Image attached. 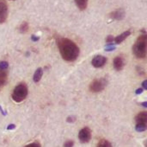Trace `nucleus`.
<instances>
[{"label": "nucleus", "mask_w": 147, "mask_h": 147, "mask_svg": "<svg viewBox=\"0 0 147 147\" xmlns=\"http://www.w3.org/2000/svg\"><path fill=\"white\" fill-rule=\"evenodd\" d=\"M5 83H6V81H4V80H1V79H0V90L3 88V86L5 85Z\"/></svg>", "instance_id": "b1692460"}, {"label": "nucleus", "mask_w": 147, "mask_h": 147, "mask_svg": "<svg viewBox=\"0 0 147 147\" xmlns=\"http://www.w3.org/2000/svg\"><path fill=\"white\" fill-rule=\"evenodd\" d=\"M130 35H131V31H130V30H127V31L123 32L122 34H121L120 36H116V37L115 38V43L119 44V43L122 42H123L125 39H127Z\"/></svg>", "instance_id": "9d476101"}, {"label": "nucleus", "mask_w": 147, "mask_h": 147, "mask_svg": "<svg viewBox=\"0 0 147 147\" xmlns=\"http://www.w3.org/2000/svg\"><path fill=\"white\" fill-rule=\"evenodd\" d=\"M110 17L115 20H121L125 17V11L123 9H117L109 14Z\"/></svg>", "instance_id": "6e6552de"}, {"label": "nucleus", "mask_w": 147, "mask_h": 147, "mask_svg": "<svg viewBox=\"0 0 147 147\" xmlns=\"http://www.w3.org/2000/svg\"><path fill=\"white\" fill-rule=\"evenodd\" d=\"M114 68L117 70V71H121L122 70V68H124V61L121 57L117 56L115 58L114 60Z\"/></svg>", "instance_id": "1a4fd4ad"}, {"label": "nucleus", "mask_w": 147, "mask_h": 147, "mask_svg": "<svg viewBox=\"0 0 147 147\" xmlns=\"http://www.w3.org/2000/svg\"><path fill=\"white\" fill-rule=\"evenodd\" d=\"M19 30L21 33H26L28 30V23L27 22L22 23V24L19 27Z\"/></svg>", "instance_id": "4468645a"}, {"label": "nucleus", "mask_w": 147, "mask_h": 147, "mask_svg": "<svg viewBox=\"0 0 147 147\" xmlns=\"http://www.w3.org/2000/svg\"><path fill=\"white\" fill-rule=\"evenodd\" d=\"M27 96H28V88L24 83H21L17 85L14 88V91L11 95L12 100L16 103L22 102L26 99Z\"/></svg>", "instance_id": "7ed1b4c3"}, {"label": "nucleus", "mask_w": 147, "mask_h": 147, "mask_svg": "<svg viewBox=\"0 0 147 147\" xmlns=\"http://www.w3.org/2000/svg\"><path fill=\"white\" fill-rule=\"evenodd\" d=\"M8 17V5L5 0H0V23L6 22Z\"/></svg>", "instance_id": "39448f33"}, {"label": "nucleus", "mask_w": 147, "mask_h": 147, "mask_svg": "<svg viewBox=\"0 0 147 147\" xmlns=\"http://www.w3.org/2000/svg\"><path fill=\"white\" fill-rule=\"evenodd\" d=\"M60 55L65 61L73 62L79 55V48L68 38H59L57 41Z\"/></svg>", "instance_id": "f257e3e1"}, {"label": "nucleus", "mask_w": 147, "mask_h": 147, "mask_svg": "<svg viewBox=\"0 0 147 147\" xmlns=\"http://www.w3.org/2000/svg\"><path fill=\"white\" fill-rule=\"evenodd\" d=\"M146 34L144 32L139 36L133 46V53L137 58H145L146 55Z\"/></svg>", "instance_id": "f03ea898"}, {"label": "nucleus", "mask_w": 147, "mask_h": 147, "mask_svg": "<svg viewBox=\"0 0 147 147\" xmlns=\"http://www.w3.org/2000/svg\"><path fill=\"white\" fill-rule=\"evenodd\" d=\"M42 75H43V69H42L41 68H38L35 70L34 75V77H33L34 81L36 82V83L39 82V81H40L41 77H42Z\"/></svg>", "instance_id": "f8f14e48"}, {"label": "nucleus", "mask_w": 147, "mask_h": 147, "mask_svg": "<svg viewBox=\"0 0 147 147\" xmlns=\"http://www.w3.org/2000/svg\"><path fill=\"white\" fill-rule=\"evenodd\" d=\"M88 1L89 0H75V3H76V5L78 6V8L79 10H84L87 8Z\"/></svg>", "instance_id": "ddd939ff"}, {"label": "nucleus", "mask_w": 147, "mask_h": 147, "mask_svg": "<svg viewBox=\"0 0 147 147\" xmlns=\"http://www.w3.org/2000/svg\"><path fill=\"white\" fill-rule=\"evenodd\" d=\"M78 138L82 143H88L91 139V132H90V128H88V127L83 128L79 132Z\"/></svg>", "instance_id": "423d86ee"}, {"label": "nucleus", "mask_w": 147, "mask_h": 147, "mask_svg": "<svg viewBox=\"0 0 147 147\" xmlns=\"http://www.w3.org/2000/svg\"><path fill=\"white\" fill-rule=\"evenodd\" d=\"M31 38H32V41H34V42H37L39 40V37L38 36H35L34 35H33Z\"/></svg>", "instance_id": "bb28decb"}, {"label": "nucleus", "mask_w": 147, "mask_h": 147, "mask_svg": "<svg viewBox=\"0 0 147 147\" xmlns=\"http://www.w3.org/2000/svg\"><path fill=\"white\" fill-rule=\"evenodd\" d=\"M146 128H147L146 124H142V123H139V124H137V125H136V126H135L136 131H137V132H140V133L146 131Z\"/></svg>", "instance_id": "2eb2a0df"}, {"label": "nucleus", "mask_w": 147, "mask_h": 147, "mask_svg": "<svg viewBox=\"0 0 147 147\" xmlns=\"http://www.w3.org/2000/svg\"><path fill=\"white\" fill-rule=\"evenodd\" d=\"M142 85H143V88H144V89H145V90H146L147 89V81L146 80L143 81Z\"/></svg>", "instance_id": "cd10ccee"}, {"label": "nucleus", "mask_w": 147, "mask_h": 147, "mask_svg": "<svg viewBox=\"0 0 147 147\" xmlns=\"http://www.w3.org/2000/svg\"><path fill=\"white\" fill-rule=\"evenodd\" d=\"M76 120V117L72 116V117H68L67 118V122L71 123V122H74Z\"/></svg>", "instance_id": "5701e85b"}, {"label": "nucleus", "mask_w": 147, "mask_h": 147, "mask_svg": "<svg viewBox=\"0 0 147 147\" xmlns=\"http://www.w3.org/2000/svg\"><path fill=\"white\" fill-rule=\"evenodd\" d=\"M115 45H112V44H109L105 47V50L106 51H112V50H115Z\"/></svg>", "instance_id": "6ab92c4d"}, {"label": "nucleus", "mask_w": 147, "mask_h": 147, "mask_svg": "<svg viewBox=\"0 0 147 147\" xmlns=\"http://www.w3.org/2000/svg\"><path fill=\"white\" fill-rule=\"evenodd\" d=\"M15 128H16V126L14 124H10L7 126V130H13Z\"/></svg>", "instance_id": "393cba45"}, {"label": "nucleus", "mask_w": 147, "mask_h": 147, "mask_svg": "<svg viewBox=\"0 0 147 147\" xmlns=\"http://www.w3.org/2000/svg\"><path fill=\"white\" fill-rule=\"evenodd\" d=\"M9 68V63L5 61L0 62V69L2 70H6Z\"/></svg>", "instance_id": "a211bd4d"}, {"label": "nucleus", "mask_w": 147, "mask_h": 147, "mask_svg": "<svg viewBox=\"0 0 147 147\" xmlns=\"http://www.w3.org/2000/svg\"><path fill=\"white\" fill-rule=\"evenodd\" d=\"M135 120L137 122V124L139 123H142V124H146L147 122V113L146 112H142L140 113H139L136 117H135Z\"/></svg>", "instance_id": "9b49d317"}, {"label": "nucleus", "mask_w": 147, "mask_h": 147, "mask_svg": "<svg viewBox=\"0 0 147 147\" xmlns=\"http://www.w3.org/2000/svg\"><path fill=\"white\" fill-rule=\"evenodd\" d=\"M25 147H40V145L37 142H34V143H31V144L27 145Z\"/></svg>", "instance_id": "412c9836"}, {"label": "nucleus", "mask_w": 147, "mask_h": 147, "mask_svg": "<svg viewBox=\"0 0 147 147\" xmlns=\"http://www.w3.org/2000/svg\"><path fill=\"white\" fill-rule=\"evenodd\" d=\"M107 62V58L102 55H96L93 58L91 63L95 68H102Z\"/></svg>", "instance_id": "0eeeda50"}, {"label": "nucleus", "mask_w": 147, "mask_h": 147, "mask_svg": "<svg viewBox=\"0 0 147 147\" xmlns=\"http://www.w3.org/2000/svg\"><path fill=\"white\" fill-rule=\"evenodd\" d=\"M107 85V81L105 79H98V80H95L94 81H92L90 85V89L91 92H101L102 91L105 87Z\"/></svg>", "instance_id": "20e7f679"}, {"label": "nucleus", "mask_w": 147, "mask_h": 147, "mask_svg": "<svg viewBox=\"0 0 147 147\" xmlns=\"http://www.w3.org/2000/svg\"><path fill=\"white\" fill-rule=\"evenodd\" d=\"M7 76H8V72L7 70H2L0 69V79L7 81Z\"/></svg>", "instance_id": "f3484780"}, {"label": "nucleus", "mask_w": 147, "mask_h": 147, "mask_svg": "<svg viewBox=\"0 0 147 147\" xmlns=\"http://www.w3.org/2000/svg\"><path fill=\"white\" fill-rule=\"evenodd\" d=\"M96 147H112V145H111V143L109 142L108 140H106V139H102V140L98 143V145H97V146Z\"/></svg>", "instance_id": "dca6fc26"}, {"label": "nucleus", "mask_w": 147, "mask_h": 147, "mask_svg": "<svg viewBox=\"0 0 147 147\" xmlns=\"http://www.w3.org/2000/svg\"><path fill=\"white\" fill-rule=\"evenodd\" d=\"M115 41V37L113 36H108V37L106 38V42L109 43H111Z\"/></svg>", "instance_id": "aec40b11"}, {"label": "nucleus", "mask_w": 147, "mask_h": 147, "mask_svg": "<svg viewBox=\"0 0 147 147\" xmlns=\"http://www.w3.org/2000/svg\"><path fill=\"white\" fill-rule=\"evenodd\" d=\"M143 91H144V89H143V88H139V89H137V90H136L135 94H142V93H143Z\"/></svg>", "instance_id": "a878e982"}, {"label": "nucleus", "mask_w": 147, "mask_h": 147, "mask_svg": "<svg viewBox=\"0 0 147 147\" xmlns=\"http://www.w3.org/2000/svg\"><path fill=\"white\" fill-rule=\"evenodd\" d=\"M141 105H142L143 107H147V102H146V101H145V102L141 103Z\"/></svg>", "instance_id": "c85d7f7f"}, {"label": "nucleus", "mask_w": 147, "mask_h": 147, "mask_svg": "<svg viewBox=\"0 0 147 147\" xmlns=\"http://www.w3.org/2000/svg\"><path fill=\"white\" fill-rule=\"evenodd\" d=\"M73 145H74V142H73V141H71V140H69V141H67V142H65V143L64 146L65 147H73Z\"/></svg>", "instance_id": "4be33fe9"}]
</instances>
